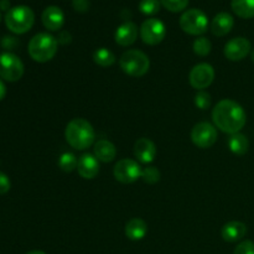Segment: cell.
Masks as SVG:
<instances>
[{"label":"cell","instance_id":"6da1fadb","mask_svg":"<svg viewBox=\"0 0 254 254\" xmlns=\"http://www.w3.org/2000/svg\"><path fill=\"white\" fill-rule=\"evenodd\" d=\"M212 121L221 131L232 135L245 128L247 116L240 103L232 99H222L213 108Z\"/></svg>","mask_w":254,"mask_h":254},{"label":"cell","instance_id":"7a4b0ae2","mask_svg":"<svg viewBox=\"0 0 254 254\" xmlns=\"http://www.w3.org/2000/svg\"><path fill=\"white\" fill-rule=\"evenodd\" d=\"M64 138L76 150H86L94 143L96 133L88 121L83 118H74L67 124Z\"/></svg>","mask_w":254,"mask_h":254},{"label":"cell","instance_id":"3957f363","mask_svg":"<svg viewBox=\"0 0 254 254\" xmlns=\"http://www.w3.org/2000/svg\"><path fill=\"white\" fill-rule=\"evenodd\" d=\"M57 45L59 42L52 35L47 32H40L30 40L27 51L34 61L45 64L51 61L55 57L57 52Z\"/></svg>","mask_w":254,"mask_h":254},{"label":"cell","instance_id":"277c9868","mask_svg":"<svg viewBox=\"0 0 254 254\" xmlns=\"http://www.w3.org/2000/svg\"><path fill=\"white\" fill-rule=\"evenodd\" d=\"M35 22V14L31 7L26 5H17L11 7L5 14L6 27L14 34H25L32 27Z\"/></svg>","mask_w":254,"mask_h":254},{"label":"cell","instance_id":"5b68a950","mask_svg":"<svg viewBox=\"0 0 254 254\" xmlns=\"http://www.w3.org/2000/svg\"><path fill=\"white\" fill-rule=\"evenodd\" d=\"M122 71L130 77H141L150 68V60L140 50H128L119 60Z\"/></svg>","mask_w":254,"mask_h":254},{"label":"cell","instance_id":"8992f818","mask_svg":"<svg viewBox=\"0 0 254 254\" xmlns=\"http://www.w3.org/2000/svg\"><path fill=\"white\" fill-rule=\"evenodd\" d=\"M180 27L184 32L193 36L203 35L208 29V17L202 10H186L180 17Z\"/></svg>","mask_w":254,"mask_h":254},{"label":"cell","instance_id":"52a82bcc","mask_svg":"<svg viewBox=\"0 0 254 254\" xmlns=\"http://www.w3.org/2000/svg\"><path fill=\"white\" fill-rule=\"evenodd\" d=\"M24 74V64L16 55L4 52L0 55V77L5 81L16 82Z\"/></svg>","mask_w":254,"mask_h":254},{"label":"cell","instance_id":"ba28073f","mask_svg":"<svg viewBox=\"0 0 254 254\" xmlns=\"http://www.w3.org/2000/svg\"><path fill=\"white\" fill-rule=\"evenodd\" d=\"M139 32H140V37L144 44L155 46L165 39L166 27L161 20L150 17L141 24Z\"/></svg>","mask_w":254,"mask_h":254},{"label":"cell","instance_id":"9c48e42d","mask_svg":"<svg viewBox=\"0 0 254 254\" xmlns=\"http://www.w3.org/2000/svg\"><path fill=\"white\" fill-rule=\"evenodd\" d=\"M143 169L138 161L133 159H122L116 164L113 169V175L117 181L122 184H133L138 179H141Z\"/></svg>","mask_w":254,"mask_h":254},{"label":"cell","instance_id":"30bf717a","mask_svg":"<svg viewBox=\"0 0 254 254\" xmlns=\"http://www.w3.org/2000/svg\"><path fill=\"white\" fill-rule=\"evenodd\" d=\"M217 138L216 128L207 122L197 123L191 130V140L197 148L201 149L211 148L217 141Z\"/></svg>","mask_w":254,"mask_h":254},{"label":"cell","instance_id":"8fae6325","mask_svg":"<svg viewBox=\"0 0 254 254\" xmlns=\"http://www.w3.org/2000/svg\"><path fill=\"white\" fill-rule=\"evenodd\" d=\"M215 79V69L210 64H198L192 67L189 74V81L192 88L203 91L210 87Z\"/></svg>","mask_w":254,"mask_h":254},{"label":"cell","instance_id":"7c38bea8","mask_svg":"<svg viewBox=\"0 0 254 254\" xmlns=\"http://www.w3.org/2000/svg\"><path fill=\"white\" fill-rule=\"evenodd\" d=\"M251 51H252V45L250 40L246 37H235L225 45L223 54L230 61H242L251 54Z\"/></svg>","mask_w":254,"mask_h":254},{"label":"cell","instance_id":"4fadbf2b","mask_svg":"<svg viewBox=\"0 0 254 254\" xmlns=\"http://www.w3.org/2000/svg\"><path fill=\"white\" fill-rule=\"evenodd\" d=\"M41 20L44 26L49 31H59L64 24V14L59 6H47L41 15Z\"/></svg>","mask_w":254,"mask_h":254},{"label":"cell","instance_id":"5bb4252c","mask_svg":"<svg viewBox=\"0 0 254 254\" xmlns=\"http://www.w3.org/2000/svg\"><path fill=\"white\" fill-rule=\"evenodd\" d=\"M134 156L143 164H150L155 160L156 146L150 139L140 138L134 144Z\"/></svg>","mask_w":254,"mask_h":254},{"label":"cell","instance_id":"9a60e30c","mask_svg":"<svg viewBox=\"0 0 254 254\" xmlns=\"http://www.w3.org/2000/svg\"><path fill=\"white\" fill-rule=\"evenodd\" d=\"M77 170H78L81 178L86 179V180H92L99 174L98 159L92 154H83L78 158Z\"/></svg>","mask_w":254,"mask_h":254},{"label":"cell","instance_id":"2e32d148","mask_svg":"<svg viewBox=\"0 0 254 254\" xmlns=\"http://www.w3.org/2000/svg\"><path fill=\"white\" fill-rule=\"evenodd\" d=\"M116 42L121 46H130L138 39V26L131 21H126L117 29Z\"/></svg>","mask_w":254,"mask_h":254},{"label":"cell","instance_id":"e0dca14e","mask_svg":"<svg viewBox=\"0 0 254 254\" xmlns=\"http://www.w3.org/2000/svg\"><path fill=\"white\" fill-rule=\"evenodd\" d=\"M233 25H235V19L232 15L225 11L218 12L211 22V31L215 36H226L233 29Z\"/></svg>","mask_w":254,"mask_h":254},{"label":"cell","instance_id":"ac0fdd59","mask_svg":"<svg viewBox=\"0 0 254 254\" xmlns=\"http://www.w3.org/2000/svg\"><path fill=\"white\" fill-rule=\"evenodd\" d=\"M247 235V226L241 221H231L227 222L221 230V236L223 241L230 243L238 242Z\"/></svg>","mask_w":254,"mask_h":254},{"label":"cell","instance_id":"d6986e66","mask_svg":"<svg viewBox=\"0 0 254 254\" xmlns=\"http://www.w3.org/2000/svg\"><path fill=\"white\" fill-rule=\"evenodd\" d=\"M94 156L98 159V161L102 163H111L116 159L117 156V149L112 141L106 140V139H101L94 144Z\"/></svg>","mask_w":254,"mask_h":254},{"label":"cell","instance_id":"ffe728a7","mask_svg":"<svg viewBox=\"0 0 254 254\" xmlns=\"http://www.w3.org/2000/svg\"><path fill=\"white\" fill-rule=\"evenodd\" d=\"M148 233V225L141 218H131L126 225V236L131 241H140Z\"/></svg>","mask_w":254,"mask_h":254},{"label":"cell","instance_id":"44dd1931","mask_svg":"<svg viewBox=\"0 0 254 254\" xmlns=\"http://www.w3.org/2000/svg\"><path fill=\"white\" fill-rule=\"evenodd\" d=\"M228 148L236 155H245L250 149V140L242 133L232 134L228 139Z\"/></svg>","mask_w":254,"mask_h":254},{"label":"cell","instance_id":"7402d4cb","mask_svg":"<svg viewBox=\"0 0 254 254\" xmlns=\"http://www.w3.org/2000/svg\"><path fill=\"white\" fill-rule=\"evenodd\" d=\"M231 6L233 12L242 19L254 17V0H232Z\"/></svg>","mask_w":254,"mask_h":254},{"label":"cell","instance_id":"603a6c76","mask_svg":"<svg viewBox=\"0 0 254 254\" xmlns=\"http://www.w3.org/2000/svg\"><path fill=\"white\" fill-rule=\"evenodd\" d=\"M93 61L101 67H111L116 62V55L106 47L97 49L93 54Z\"/></svg>","mask_w":254,"mask_h":254},{"label":"cell","instance_id":"cb8c5ba5","mask_svg":"<svg viewBox=\"0 0 254 254\" xmlns=\"http://www.w3.org/2000/svg\"><path fill=\"white\" fill-rule=\"evenodd\" d=\"M77 164H78V160H77L76 155L72 153H64L59 159L60 169L64 173H72L73 170H76Z\"/></svg>","mask_w":254,"mask_h":254},{"label":"cell","instance_id":"d4e9b609","mask_svg":"<svg viewBox=\"0 0 254 254\" xmlns=\"http://www.w3.org/2000/svg\"><path fill=\"white\" fill-rule=\"evenodd\" d=\"M193 52L198 56H207L208 54L211 52V49H212V44L208 39L206 37H198L193 41Z\"/></svg>","mask_w":254,"mask_h":254},{"label":"cell","instance_id":"484cf974","mask_svg":"<svg viewBox=\"0 0 254 254\" xmlns=\"http://www.w3.org/2000/svg\"><path fill=\"white\" fill-rule=\"evenodd\" d=\"M160 0H141L139 2V10L144 15H155L160 11Z\"/></svg>","mask_w":254,"mask_h":254},{"label":"cell","instance_id":"4316f807","mask_svg":"<svg viewBox=\"0 0 254 254\" xmlns=\"http://www.w3.org/2000/svg\"><path fill=\"white\" fill-rule=\"evenodd\" d=\"M160 171L155 166H146L141 171V179H143L144 183L149 184V185H154V184L158 183L160 180Z\"/></svg>","mask_w":254,"mask_h":254},{"label":"cell","instance_id":"83f0119b","mask_svg":"<svg viewBox=\"0 0 254 254\" xmlns=\"http://www.w3.org/2000/svg\"><path fill=\"white\" fill-rule=\"evenodd\" d=\"M190 0H160L161 5L171 12H180L188 7Z\"/></svg>","mask_w":254,"mask_h":254},{"label":"cell","instance_id":"f1b7e54d","mask_svg":"<svg viewBox=\"0 0 254 254\" xmlns=\"http://www.w3.org/2000/svg\"><path fill=\"white\" fill-rule=\"evenodd\" d=\"M211 101H212V99H211V96L208 92L198 91L197 94L195 96V106L197 107L198 109H202V111L210 108Z\"/></svg>","mask_w":254,"mask_h":254},{"label":"cell","instance_id":"f546056e","mask_svg":"<svg viewBox=\"0 0 254 254\" xmlns=\"http://www.w3.org/2000/svg\"><path fill=\"white\" fill-rule=\"evenodd\" d=\"M233 254H254V242H252V241H243L236 247Z\"/></svg>","mask_w":254,"mask_h":254},{"label":"cell","instance_id":"4dcf8cb0","mask_svg":"<svg viewBox=\"0 0 254 254\" xmlns=\"http://www.w3.org/2000/svg\"><path fill=\"white\" fill-rule=\"evenodd\" d=\"M10 188H11V183H10L7 175L0 171V195H5L6 192H9Z\"/></svg>","mask_w":254,"mask_h":254},{"label":"cell","instance_id":"1f68e13d","mask_svg":"<svg viewBox=\"0 0 254 254\" xmlns=\"http://www.w3.org/2000/svg\"><path fill=\"white\" fill-rule=\"evenodd\" d=\"M73 7L76 11L78 12H86L89 9V1L88 0H73Z\"/></svg>","mask_w":254,"mask_h":254},{"label":"cell","instance_id":"d6a6232c","mask_svg":"<svg viewBox=\"0 0 254 254\" xmlns=\"http://www.w3.org/2000/svg\"><path fill=\"white\" fill-rule=\"evenodd\" d=\"M2 46L7 47V49H11L12 46L16 45V41L14 40V37H4V40L1 41Z\"/></svg>","mask_w":254,"mask_h":254},{"label":"cell","instance_id":"836d02e7","mask_svg":"<svg viewBox=\"0 0 254 254\" xmlns=\"http://www.w3.org/2000/svg\"><path fill=\"white\" fill-rule=\"evenodd\" d=\"M69 41H71V35H69V32L64 31L60 34L59 42H61V44H68Z\"/></svg>","mask_w":254,"mask_h":254},{"label":"cell","instance_id":"e575fe53","mask_svg":"<svg viewBox=\"0 0 254 254\" xmlns=\"http://www.w3.org/2000/svg\"><path fill=\"white\" fill-rule=\"evenodd\" d=\"M5 94H6V87H5L4 82H2L1 78H0V101L4 99Z\"/></svg>","mask_w":254,"mask_h":254},{"label":"cell","instance_id":"d590c367","mask_svg":"<svg viewBox=\"0 0 254 254\" xmlns=\"http://www.w3.org/2000/svg\"><path fill=\"white\" fill-rule=\"evenodd\" d=\"M0 9L6 10V12L10 10V1L9 0H0Z\"/></svg>","mask_w":254,"mask_h":254},{"label":"cell","instance_id":"8d00e7d4","mask_svg":"<svg viewBox=\"0 0 254 254\" xmlns=\"http://www.w3.org/2000/svg\"><path fill=\"white\" fill-rule=\"evenodd\" d=\"M26 254H46V253L42 252V251H31V252H29Z\"/></svg>","mask_w":254,"mask_h":254},{"label":"cell","instance_id":"74e56055","mask_svg":"<svg viewBox=\"0 0 254 254\" xmlns=\"http://www.w3.org/2000/svg\"><path fill=\"white\" fill-rule=\"evenodd\" d=\"M251 57H252V61L254 62V49L251 51Z\"/></svg>","mask_w":254,"mask_h":254},{"label":"cell","instance_id":"f35d334b","mask_svg":"<svg viewBox=\"0 0 254 254\" xmlns=\"http://www.w3.org/2000/svg\"><path fill=\"white\" fill-rule=\"evenodd\" d=\"M0 20H1V16H0Z\"/></svg>","mask_w":254,"mask_h":254}]
</instances>
